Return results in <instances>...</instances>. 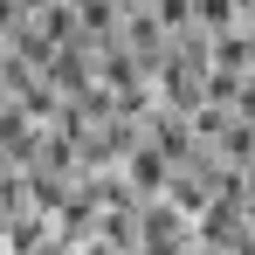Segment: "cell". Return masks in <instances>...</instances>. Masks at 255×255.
<instances>
[{"label": "cell", "instance_id": "6da1fadb", "mask_svg": "<svg viewBox=\"0 0 255 255\" xmlns=\"http://www.w3.org/2000/svg\"><path fill=\"white\" fill-rule=\"evenodd\" d=\"M186 242H193V221L172 207L166 193L138 200V249H186Z\"/></svg>", "mask_w": 255, "mask_h": 255}, {"label": "cell", "instance_id": "7a4b0ae2", "mask_svg": "<svg viewBox=\"0 0 255 255\" xmlns=\"http://www.w3.org/2000/svg\"><path fill=\"white\" fill-rule=\"evenodd\" d=\"M118 172H125L131 186H138V193L152 200V193H166V179H172V159L159 152V145H152V138H138V145H131L125 159H118Z\"/></svg>", "mask_w": 255, "mask_h": 255}]
</instances>
